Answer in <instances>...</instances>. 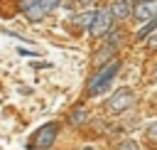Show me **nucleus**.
Returning a JSON list of instances; mask_svg holds the SVG:
<instances>
[{
    "mask_svg": "<svg viewBox=\"0 0 157 150\" xmlns=\"http://www.w3.org/2000/svg\"><path fill=\"white\" fill-rule=\"evenodd\" d=\"M118 71H120V61H118V59H110L108 64H101V69H98V71L93 74V79L88 81V93H91V96H98V93L113 89V81H115Z\"/></svg>",
    "mask_w": 157,
    "mask_h": 150,
    "instance_id": "f257e3e1",
    "label": "nucleus"
},
{
    "mask_svg": "<svg viewBox=\"0 0 157 150\" xmlns=\"http://www.w3.org/2000/svg\"><path fill=\"white\" fill-rule=\"evenodd\" d=\"M135 101H137L135 91H130V89H118V93H113V96L108 98L105 108H108L110 113H123V111L132 108V106H135Z\"/></svg>",
    "mask_w": 157,
    "mask_h": 150,
    "instance_id": "f03ea898",
    "label": "nucleus"
},
{
    "mask_svg": "<svg viewBox=\"0 0 157 150\" xmlns=\"http://www.w3.org/2000/svg\"><path fill=\"white\" fill-rule=\"evenodd\" d=\"M54 138H56V125H54V123H47V125H42V128L34 133L29 150H49L52 143H54Z\"/></svg>",
    "mask_w": 157,
    "mask_h": 150,
    "instance_id": "7ed1b4c3",
    "label": "nucleus"
},
{
    "mask_svg": "<svg viewBox=\"0 0 157 150\" xmlns=\"http://www.w3.org/2000/svg\"><path fill=\"white\" fill-rule=\"evenodd\" d=\"M113 15H110V10H98L96 15H93V22H91V34H96V37H105L110 30H113Z\"/></svg>",
    "mask_w": 157,
    "mask_h": 150,
    "instance_id": "20e7f679",
    "label": "nucleus"
},
{
    "mask_svg": "<svg viewBox=\"0 0 157 150\" xmlns=\"http://www.w3.org/2000/svg\"><path fill=\"white\" fill-rule=\"evenodd\" d=\"M56 5H59V0H39V2H34L32 7L25 10V17H27L29 22H39V20H44Z\"/></svg>",
    "mask_w": 157,
    "mask_h": 150,
    "instance_id": "39448f33",
    "label": "nucleus"
},
{
    "mask_svg": "<svg viewBox=\"0 0 157 150\" xmlns=\"http://www.w3.org/2000/svg\"><path fill=\"white\" fill-rule=\"evenodd\" d=\"M132 15L142 22V20H150V17H157V0H142L135 10H132Z\"/></svg>",
    "mask_w": 157,
    "mask_h": 150,
    "instance_id": "423d86ee",
    "label": "nucleus"
},
{
    "mask_svg": "<svg viewBox=\"0 0 157 150\" xmlns=\"http://www.w3.org/2000/svg\"><path fill=\"white\" fill-rule=\"evenodd\" d=\"M108 10H110V15H113V17L125 20V17L130 15V2H128V0H113Z\"/></svg>",
    "mask_w": 157,
    "mask_h": 150,
    "instance_id": "0eeeda50",
    "label": "nucleus"
},
{
    "mask_svg": "<svg viewBox=\"0 0 157 150\" xmlns=\"http://www.w3.org/2000/svg\"><path fill=\"white\" fill-rule=\"evenodd\" d=\"M155 30H157V17H150V22H147L142 30H137V39H147Z\"/></svg>",
    "mask_w": 157,
    "mask_h": 150,
    "instance_id": "6e6552de",
    "label": "nucleus"
},
{
    "mask_svg": "<svg viewBox=\"0 0 157 150\" xmlns=\"http://www.w3.org/2000/svg\"><path fill=\"white\" fill-rule=\"evenodd\" d=\"M93 15H96V12H83V15L74 17V22H76L78 27H86V30H88V27H91V22H93Z\"/></svg>",
    "mask_w": 157,
    "mask_h": 150,
    "instance_id": "1a4fd4ad",
    "label": "nucleus"
},
{
    "mask_svg": "<svg viewBox=\"0 0 157 150\" xmlns=\"http://www.w3.org/2000/svg\"><path fill=\"white\" fill-rule=\"evenodd\" d=\"M110 54H113V47H110V44H108V47H103L101 57H96V64H103V61H105V59H108Z\"/></svg>",
    "mask_w": 157,
    "mask_h": 150,
    "instance_id": "9d476101",
    "label": "nucleus"
},
{
    "mask_svg": "<svg viewBox=\"0 0 157 150\" xmlns=\"http://www.w3.org/2000/svg\"><path fill=\"white\" fill-rule=\"evenodd\" d=\"M118 150H140V145H137L135 140H123V143L118 145Z\"/></svg>",
    "mask_w": 157,
    "mask_h": 150,
    "instance_id": "9b49d317",
    "label": "nucleus"
},
{
    "mask_svg": "<svg viewBox=\"0 0 157 150\" xmlns=\"http://www.w3.org/2000/svg\"><path fill=\"white\" fill-rule=\"evenodd\" d=\"M147 138H150V143H157V123L147 125Z\"/></svg>",
    "mask_w": 157,
    "mask_h": 150,
    "instance_id": "f8f14e48",
    "label": "nucleus"
},
{
    "mask_svg": "<svg viewBox=\"0 0 157 150\" xmlns=\"http://www.w3.org/2000/svg\"><path fill=\"white\" fill-rule=\"evenodd\" d=\"M69 120H71V123H81V120H86V111H74Z\"/></svg>",
    "mask_w": 157,
    "mask_h": 150,
    "instance_id": "ddd939ff",
    "label": "nucleus"
},
{
    "mask_svg": "<svg viewBox=\"0 0 157 150\" xmlns=\"http://www.w3.org/2000/svg\"><path fill=\"white\" fill-rule=\"evenodd\" d=\"M147 44H150V49H157V30L152 32V37H147Z\"/></svg>",
    "mask_w": 157,
    "mask_h": 150,
    "instance_id": "4468645a",
    "label": "nucleus"
},
{
    "mask_svg": "<svg viewBox=\"0 0 157 150\" xmlns=\"http://www.w3.org/2000/svg\"><path fill=\"white\" fill-rule=\"evenodd\" d=\"M20 54H25V57H39V52H34V49H17Z\"/></svg>",
    "mask_w": 157,
    "mask_h": 150,
    "instance_id": "2eb2a0df",
    "label": "nucleus"
},
{
    "mask_svg": "<svg viewBox=\"0 0 157 150\" xmlns=\"http://www.w3.org/2000/svg\"><path fill=\"white\" fill-rule=\"evenodd\" d=\"M34 2H39V0H22V10H27V7H32Z\"/></svg>",
    "mask_w": 157,
    "mask_h": 150,
    "instance_id": "dca6fc26",
    "label": "nucleus"
},
{
    "mask_svg": "<svg viewBox=\"0 0 157 150\" xmlns=\"http://www.w3.org/2000/svg\"><path fill=\"white\" fill-rule=\"evenodd\" d=\"M78 2H81V5H88V2H93V0H78Z\"/></svg>",
    "mask_w": 157,
    "mask_h": 150,
    "instance_id": "f3484780",
    "label": "nucleus"
},
{
    "mask_svg": "<svg viewBox=\"0 0 157 150\" xmlns=\"http://www.w3.org/2000/svg\"><path fill=\"white\" fill-rule=\"evenodd\" d=\"M81 150H93V148H81Z\"/></svg>",
    "mask_w": 157,
    "mask_h": 150,
    "instance_id": "a211bd4d",
    "label": "nucleus"
}]
</instances>
